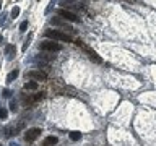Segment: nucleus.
Returning a JSON list of instances; mask_svg holds the SVG:
<instances>
[{"instance_id":"nucleus-5","label":"nucleus","mask_w":156,"mask_h":146,"mask_svg":"<svg viewBox=\"0 0 156 146\" xmlns=\"http://www.w3.org/2000/svg\"><path fill=\"white\" fill-rule=\"evenodd\" d=\"M28 78H31V80H41V81H44L47 78V73H44V71H41V70H31V71H28Z\"/></svg>"},{"instance_id":"nucleus-2","label":"nucleus","mask_w":156,"mask_h":146,"mask_svg":"<svg viewBox=\"0 0 156 146\" xmlns=\"http://www.w3.org/2000/svg\"><path fill=\"white\" fill-rule=\"evenodd\" d=\"M39 47H41L42 50H47V52H60L62 50V46L55 41H44V42H41Z\"/></svg>"},{"instance_id":"nucleus-13","label":"nucleus","mask_w":156,"mask_h":146,"mask_svg":"<svg viewBox=\"0 0 156 146\" xmlns=\"http://www.w3.org/2000/svg\"><path fill=\"white\" fill-rule=\"evenodd\" d=\"M70 140H72V141L81 140V133H80V131H72V133H70Z\"/></svg>"},{"instance_id":"nucleus-21","label":"nucleus","mask_w":156,"mask_h":146,"mask_svg":"<svg viewBox=\"0 0 156 146\" xmlns=\"http://www.w3.org/2000/svg\"><path fill=\"white\" fill-rule=\"evenodd\" d=\"M12 146H18V144H12Z\"/></svg>"},{"instance_id":"nucleus-1","label":"nucleus","mask_w":156,"mask_h":146,"mask_svg":"<svg viewBox=\"0 0 156 146\" xmlns=\"http://www.w3.org/2000/svg\"><path fill=\"white\" fill-rule=\"evenodd\" d=\"M46 37L52 39V41H58V42H72V37L68 36V34L58 31V29H47L46 33Z\"/></svg>"},{"instance_id":"nucleus-4","label":"nucleus","mask_w":156,"mask_h":146,"mask_svg":"<svg viewBox=\"0 0 156 146\" xmlns=\"http://www.w3.org/2000/svg\"><path fill=\"white\" fill-rule=\"evenodd\" d=\"M39 135H41V130H39V128H29L26 133H24V140H26L28 143H33Z\"/></svg>"},{"instance_id":"nucleus-7","label":"nucleus","mask_w":156,"mask_h":146,"mask_svg":"<svg viewBox=\"0 0 156 146\" xmlns=\"http://www.w3.org/2000/svg\"><path fill=\"white\" fill-rule=\"evenodd\" d=\"M5 54H7V58L8 60H12V58L15 57V54H16V49H15V46H7V49H5Z\"/></svg>"},{"instance_id":"nucleus-18","label":"nucleus","mask_w":156,"mask_h":146,"mask_svg":"<svg viewBox=\"0 0 156 146\" xmlns=\"http://www.w3.org/2000/svg\"><path fill=\"white\" fill-rule=\"evenodd\" d=\"M10 94H12V92H10L8 89H3V96L5 97H10Z\"/></svg>"},{"instance_id":"nucleus-8","label":"nucleus","mask_w":156,"mask_h":146,"mask_svg":"<svg viewBox=\"0 0 156 146\" xmlns=\"http://www.w3.org/2000/svg\"><path fill=\"white\" fill-rule=\"evenodd\" d=\"M57 141H58L57 136H47V138L44 140L42 146H54V144H57Z\"/></svg>"},{"instance_id":"nucleus-9","label":"nucleus","mask_w":156,"mask_h":146,"mask_svg":"<svg viewBox=\"0 0 156 146\" xmlns=\"http://www.w3.org/2000/svg\"><path fill=\"white\" fill-rule=\"evenodd\" d=\"M83 47H85V46H83ZM85 49H86V47H85ZM86 50H88V57L93 58V60L98 62V63H101V57H98V54H96L94 50H91V49H86Z\"/></svg>"},{"instance_id":"nucleus-20","label":"nucleus","mask_w":156,"mask_h":146,"mask_svg":"<svg viewBox=\"0 0 156 146\" xmlns=\"http://www.w3.org/2000/svg\"><path fill=\"white\" fill-rule=\"evenodd\" d=\"M2 41H3V37H2V36H0V44H2Z\"/></svg>"},{"instance_id":"nucleus-15","label":"nucleus","mask_w":156,"mask_h":146,"mask_svg":"<svg viewBox=\"0 0 156 146\" xmlns=\"http://www.w3.org/2000/svg\"><path fill=\"white\" fill-rule=\"evenodd\" d=\"M7 117H8V112H7V109L0 107V119H7Z\"/></svg>"},{"instance_id":"nucleus-22","label":"nucleus","mask_w":156,"mask_h":146,"mask_svg":"<svg viewBox=\"0 0 156 146\" xmlns=\"http://www.w3.org/2000/svg\"><path fill=\"white\" fill-rule=\"evenodd\" d=\"M0 8H2V5H0Z\"/></svg>"},{"instance_id":"nucleus-3","label":"nucleus","mask_w":156,"mask_h":146,"mask_svg":"<svg viewBox=\"0 0 156 146\" xmlns=\"http://www.w3.org/2000/svg\"><path fill=\"white\" fill-rule=\"evenodd\" d=\"M58 16H62L65 21H72V23H75V21H80V18H78V15H75L73 12H70V10H65V8H62V10H58Z\"/></svg>"},{"instance_id":"nucleus-10","label":"nucleus","mask_w":156,"mask_h":146,"mask_svg":"<svg viewBox=\"0 0 156 146\" xmlns=\"http://www.w3.org/2000/svg\"><path fill=\"white\" fill-rule=\"evenodd\" d=\"M42 97H44V92H39V94L29 97V99H24V102H28V104H33V102H36V101H41Z\"/></svg>"},{"instance_id":"nucleus-12","label":"nucleus","mask_w":156,"mask_h":146,"mask_svg":"<svg viewBox=\"0 0 156 146\" xmlns=\"http://www.w3.org/2000/svg\"><path fill=\"white\" fill-rule=\"evenodd\" d=\"M20 75V71L18 70H13V71H10L8 73V75H7V83H12L13 80H15V78H16Z\"/></svg>"},{"instance_id":"nucleus-14","label":"nucleus","mask_w":156,"mask_h":146,"mask_svg":"<svg viewBox=\"0 0 156 146\" xmlns=\"http://www.w3.org/2000/svg\"><path fill=\"white\" fill-rule=\"evenodd\" d=\"M10 15H12V18L15 19V18L20 15V7H13V8H12V13H10Z\"/></svg>"},{"instance_id":"nucleus-17","label":"nucleus","mask_w":156,"mask_h":146,"mask_svg":"<svg viewBox=\"0 0 156 146\" xmlns=\"http://www.w3.org/2000/svg\"><path fill=\"white\" fill-rule=\"evenodd\" d=\"M29 41H31V34H29V37H28V41L23 44V50H26V49L29 47Z\"/></svg>"},{"instance_id":"nucleus-16","label":"nucleus","mask_w":156,"mask_h":146,"mask_svg":"<svg viewBox=\"0 0 156 146\" xmlns=\"http://www.w3.org/2000/svg\"><path fill=\"white\" fill-rule=\"evenodd\" d=\"M26 29H28V21H23L21 24H20V31H21V33H24Z\"/></svg>"},{"instance_id":"nucleus-6","label":"nucleus","mask_w":156,"mask_h":146,"mask_svg":"<svg viewBox=\"0 0 156 146\" xmlns=\"http://www.w3.org/2000/svg\"><path fill=\"white\" fill-rule=\"evenodd\" d=\"M51 23H52V24H55V26H62V28H65V29H70V26H67L65 19H63L62 16H55V18H52V19H51Z\"/></svg>"},{"instance_id":"nucleus-11","label":"nucleus","mask_w":156,"mask_h":146,"mask_svg":"<svg viewBox=\"0 0 156 146\" xmlns=\"http://www.w3.org/2000/svg\"><path fill=\"white\" fill-rule=\"evenodd\" d=\"M24 89H29V91H34V89H37V83L36 81H28V83H24Z\"/></svg>"},{"instance_id":"nucleus-19","label":"nucleus","mask_w":156,"mask_h":146,"mask_svg":"<svg viewBox=\"0 0 156 146\" xmlns=\"http://www.w3.org/2000/svg\"><path fill=\"white\" fill-rule=\"evenodd\" d=\"M10 109H12V110H16V106H15L13 102H10Z\"/></svg>"}]
</instances>
